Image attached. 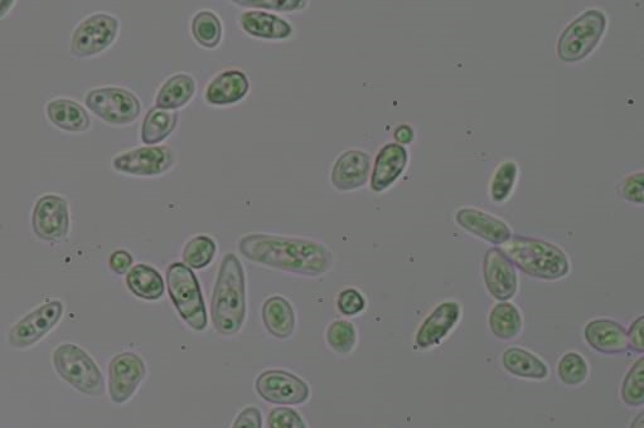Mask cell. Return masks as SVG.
I'll list each match as a JSON object with an SVG mask.
<instances>
[{
	"mask_svg": "<svg viewBox=\"0 0 644 428\" xmlns=\"http://www.w3.org/2000/svg\"><path fill=\"white\" fill-rule=\"evenodd\" d=\"M239 250L255 264L295 275L321 276L333 265L332 252L326 246L305 238L251 233L241 238Z\"/></svg>",
	"mask_w": 644,
	"mask_h": 428,
	"instance_id": "6da1fadb",
	"label": "cell"
},
{
	"mask_svg": "<svg viewBox=\"0 0 644 428\" xmlns=\"http://www.w3.org/2000/svg\"><path fill=\"white\" fill-rule=\"evenodd\" d=\"M213 327L221 335L240 332L246 318V281L241 261L234 254L224 257L211 300Z\"/></svg>",
	"mask_w": 644,
	"mask_h": 428,
	"instance_id": "7a4b0ae2",
	"label": "cell"
},
{
	"mask_svg": "<svg viewBox=\"0 0 644 428\" xmlns=\"http://www.w3.org/2000/svg\"><path fill=\"white\" fill-rule=\"evenodd\" d=\"M500 250L513 266L535 279L558 281L570 272V261L560 247L539 238L515 236Z\"/></svg>",
	"mask_w": 644,
	"mask_h": 428,
	"instance_id": "3957f363",
	"label": "cell"
},
{
	"mask_svg": "<svg viewBox=\"0 0 644 428\" xmlns=\"http://www.w3.org/2000/svg\"><path fill=\"white\" fill-rule=\"evenodd\" d=\"M168 293L181 318L196 332L207 328V311L200 282L190 267L174 262L167 270Z\"/></svg>",
	"mask_w": 644,
	"mask_h": 428,
	"instance_id": "277c9868",
	"label": "cell"
},
{
	"mask_svg": "<svg viewBox=\"0 0 644 428\" xmlns=\"http://www.w3.org/2000/svg\"><path fill=\"white\" fill-rule=\"evenodd\" d=\"M53 366L58 376L84 395H104L103 373L94 359L77 345H60L53 353Z\"/></svg>",
	"mask_w": 644,
	"mask_h": 428,
	"instance_id": "5b68a950",
	"label": "cell"
},
{
	"mask_svg": "<svg viewBox=\"0 0 644 428\" xmlns=\"http://www.w3.org/2000/svg\"><path fill=\"white\" fill-rule=\"evenodd\" d=\"M607 23V17L598 9L581 14L561 33L558 42L560 60L573 63L587 58L602 40Z\"/></svg>",
	"mask_w": 644,
	"mask_h": 428,
	"instance_id": "8992f818",
	"label": "cell"
},
{
	"mask_svg": "<svg viewBox=\"0 0 644 428\" xmlns=\"http://www.w3.org/2000/svg\"><path fill=\"white\" fill-rule=\"evenodd\" d=\"M85 105L92 114L111 125L132 124L142 113L138 97L120 87H101L87 92Z\"/></svg>",
	"mask_w": 644,
	"mask_h": 428,
	"instance_id": "52a82bcc",
	"label": "cell"
},
{
	"mask_svg": "<svg viewBox=\"0 0 644 428\" xmlns=\"http://www.w3.org/2000/svg\"><path fill=\"white\" fill-rule=\"evenodd\" d=\"M119 21L110 14H92L77 24L71 37V52L76 57H94L113 45L119 33Z\"/></svg>",
	"mask_w": 644,
	"mask_h": 428,
	"instance_id": "ba28073f",
	"label": "cell"
},
{
	"mask_svg": "<svg viewBox=\"0 0 644 428\" xmlns=\"http://www.w3.org/2000/svg\"><path fill=\"white\" fill-rule=\"evenodd\" d=\"M255 389L264 401L274 405H303L311 396V389L303 379L280 369L261 373L256 378Z\"/></svg>",
	"mask_w": 644,
	"mask_h": 428,
	"instance_id": "9c48e42d",
	"label": "cell"
},
{
	"mask_svg": "<svg viewBox=\"0 0 644 428\" xmlns=\"http://www.w3.org/2000/svg\"><path fill=\"white\" fill-rule=\"evenodd\" d=\"M32 227L36 236L47 242L65 240L70 232L69 203L56 194H46L35 204Z\"/></svg>",
	"mask_w": 644,
	"mask_h": 428,
	"instance_id": "30bf717a",
	"label": "cell"
},
{
	"mask_svg": "<svg viewBox=\"0 0 644 428\" xmlns=\"http://www.w3.org/2000/svg\"><path fill=\"white\" fill-rule=\"evenodd\" d=\"M147 374L143 359L135 353L116 355L109 366V395L116 405H123L135 395Z\"/></svg>",
	"mask_w": 644,
	"mask_h": 428,
	"instance_id": "8fae6325",
	"label": "cell"
},
{
	"mask_svg": "<svg viewBox=\"0 0 644 428\" xmlns=\"http://www.w3.org/2000/svg\"><path fill=\"white\" fill-rule=\"evenodd\" d=\"M64 314L61 301H51L32 311L26 318L18 321L8 335V342L14 348H28L51 332Z\"/></svg>",
	"mask_w": 644,
	"mask_h": 428,
	"instance_id": "7c38bea8",
	"label": "cell"
},
{
	"mask_svg": "<svg viewBox=\"0 0 644 428\" xmlns=\"http://www.w3.org/2000/svg\"><path fill=\"white\" fill-rule=\"evenodd\" d=\"M174 159V153L167 147H144L116 155L113 168L137 177H156L171 169Z\"/></svg>",
	"mask_w": 644,
	"mask_h": 428,
	"instance_id": "4fadbf2b",
	"label": "cell"
},
{
	"mask_svg": "<svg viewBox=\"0 0 644 428\" xmlns=\"http://www.w3.org/2000/svg\"><path fill=\"white\" fill-rule=\"evenodd\" d=\"M460 318H462V306L458 301H443L420 324L415 335L416 347L420 350L439 347L457 328Z\"/></svg>",
	"mask_w": 644,
	"mask_h": 428,
	"instance_id": "5bb4252c",
	"label": "cell"
},
{
	"mask_svg": "<svg viewBox=\"0 0 644 428\" xmlns=\"http://www.w3.org/2000/svg\"><path fill=\"white\" fill-rule=\"evenodd\" d=\"M484 284L488 293L498 301H510L518 293L515 266L502 254L500 248H489L483 261Z\"/></svg>",
	"mask_w": 644,
	"mask_h": 428,
	"instance_id": "9a60e30c",
	"label": "cell"
},
{
	"mask_svg": "<svg viewBox=\"0 0 644 428\" xmlns=\"http://www.w3.org/2000/svg\"><path fill=\"white\" fill-rule=\"evenodd\" d=\"M584 339L600 354L621 355L629 352L627 330L619 321L609 318L590 320L584 328Z\"/></svg>",
	"mask_w": 644,
	"mask_h": 428,
	"instance_id": "2e32d148",
	"label": "cell"
},
{
	"mask_svg": "<svg viewBox=\"0 0 644 428\" xmlns=\"http://www.w3.org/2000/svg\"><path fill=\"white\" fill-rule=\"evenodd\" d=\"M455 221L464 231L492 245H503L513 237L511 228L505 221L476 208L459 209L455 214Z\"/></svg>",
	"mask_w": 644,
	"mask_h": 428,
	"instance_id": "e0dca14e",
	"label": "cell"
},
{
	"mask_svg": "<svg viewBox=\"0 0 644 428\" xmlns=\"http://www.w3.org/2000/svg\"><path fill=\"white\" fill-rule=\"evenodd\" d=\"M371 157L361 150H348L333 165L331 181L338 191L348 192L365 186L370 174Z\"/></svg>",
	"mask_w": 644,
	"mask_h": 428,
	"instance_id": "ac0fdd59",
	"label": "cell"
},
{
	"mask_svg": "<svg viewBox=\"0 0 644 428\" xmlns=\"http://www.w3.org/2000/svg\"><path fill=\"white\" fill-rule=\"evenodd\" d=\"M408 150L400 144L385 145L377 155L371 188L374 192H384L391 187L408 165Z\"/></svg>",
	"mask_w": 644,
	"mask_h": 428,
	"instance_id": "d6986e66",
	"label": "cell"
},
{
	"mask_svg": "<svg viewBox=\"0 0 644 428\" xmlns=\"http://www.w3.org/2000/svg\"><path fill=\"white\" fill-rule=\"evenodd\" d=\"M250 90L248 76L241 71H226L215 77L207 86L206 100L211 105L236 104L244 99Z\"/></svg>",
	"mask_w": 644,
	"mask_h": 428,
	"instance_id": "ffe728a7",
	"label": "cell"
},
{
	"mask_svg": "<svg viewBox=\"0 0 644 428\" xmlns=\"http://www.w3.org/2000/svg\"><path fill=\"white\" fill-rule=\"evenodd\" d=\"M502 366L513 377L545 381L550 376V369L539 355L525 348L511 347L502 353Z\"/></svg>",
	"mask_w": 644,
	"mask_h": 428,
	"instance_id": "44dd1931",
	"label": "cell"
},
{
	"mask_svg": "<svg viewBox=\"0 0 644 428\" xmlns=\"http://www.w3.org/2000/svg\"><path fill=\"white\" fill-rule=\"evenodd\" d=\"M46 115L56 128L70 133H84L91 126L85 107L74 100L55 99L47 102Z\"/></svg>",
	"mask_w": 644,
	"mask_h": 428,
	"instance_id": "7402d4cb",
	"label": "cell"
},
{
	"mask_svg": "<svg viewBox=\"0 0 644 428\" xmlns=\"http://www.w3.org/2000/svg\"><path fill=\"white\" fill-rule=\"evenodd\" d=\"M241 27L250 36L263 40H287L292 36L293 28L284 19L259 11L242 14Z\"/></svg>",
	"mask_w": 644,
	"mask_h": 428,
	"instance_id": "603a6c76",
	"label": "cell"
},
{
	"mask_svg": "<svg viewBox=\"0 0 644 428\" xmlns=\"http://www.w3.org/2000/svg\"><path fill=\"white\" fill-rule=\"evenodd\" d=\"M263 321L266 330L276 339L292 337L297 323L293 306L282 296H271L265 301Z\"/></svg>",
	"mask_w": 644,
	"mask_h": 428,
	"instance_id": "cb8c5ba5",
	"label": "cell"
},
{
	"mask_svg": "<svg viewBox=\"0 0 644 428\" xmlns=\"http://www.w3.org/2000/svg\"><path fill=\"white\" fill-rule=\"evenodd\" d=\"M488 327L496 338L508 342L520 337L524 329V319L515 304L500 301L489 311Z\"/></svg>",
	"mask_w": 644,
	"mask_h": 428,
	"instance_id": "d4e9b609",
	"label": "cell"
},
{
	"mask_svg": "<svg viewBox=\"0 0 644 428\" xmlns=\"http://www.w3.org/2000/svg\"><path fill=\"white\" fill-rule=\"evenodd\" d=\"M127 286L137 298L147 301L161 299L166 291L162 275L154 267L145 264H139L129 270Z\"/></svg>",
	"mask_w": 644,
	"mask_h": 428,
	"instance_id": "484cf974",
	"label": "cell"
},
{
	"mask_svg": "<svg viewBox=\"0 0 644 428\" xmlns=\"http://www.w3.org/2000/svg\"><path fill=\"white\" fill-rule=\"evenodd\" d=\"M196 91V82L186 74L174 75L164 82L159 90L156 107L163 110H178L191 101Z\"/></svg>",
	"mask_w": 644,
	"mask_h": 428,
	"instance_id": "4316f807",
	"label": "cell"
},
{
	"mask_svg": "<svg viewBox=\"0 0 644 428\" xmlns=\"http://www.w3.org/2000/svg\"><path fill=\"white\" fill-rule=\"evenodd\" d=\"M178 115L174 111L153 107L145 116L142 125V141L145 145H157L166 140L176 129Z\"/></svg>",
	"mask_w": 644,
	"mask_h": 428,
	"instance_id": "83f0119b",
	"label": "cell"
},
{
	"mask_svg": "<svg viewBox=\"0 0 644 428\" xmlns=\"http://www.w3.org/2000/svg\"><path fill=\"white\" fill-rule=\"evenodd\" d=\"M192 34L197 43L205 48H216L220 45L222 26L220 18L215 13L198 12L192 19Z\"/></svg>",
	"mask_w": 644,
	"mask_h": 428,
	"instance_id": "f1b7e54d",
	"label": "cell"
},
{
	"mask_svg": "<svg viewBox=\"0 0 644 428\" xmlns=\"http://www.w3.org/2000/svg\"><path fill=\"white\" fill-rule=\"evenodd\" d=\"M590 368L587 359L578 352L561 355L558 362V377L569 387H578L587 382Z\"/></svg>",
	"mask_w": 644,
	"mask_h": 428,
	"instance_id": "f546056e",
	"label": "cell"
},
{
	"mask_svg": "<svg viewBox=\"0 0 644 428\" xmlns=\"http://www.w3.org/2000/svg\"><path fill=\"white\" fill-rule=\"evenodd\" d=\"M217 246L215 241L208 236L193 237L183 248L184 265L190 269L202 270L211 264L215 257Z\"/></svg>",
	"mask_w": 644,
	"mask_h": 428,
	"instance_id": "4dcf8cb0",
	"label": "cell"
},
{
	"mask_svg": "<svg viewBox=\"0 0 644 428\" xmlns=\"http://www.w3.org/2000/svg\"><path fill=\"white\" fill-rule=\"evenodd\" d=\"M621 398L629 407H641L644 403V358L641 357L629 368L621 387Z\"/></svg>",
	"mask_w": 644,
	"mask_h": 428,
	"instance_id": "1f68e13d",
	"label": "cell"
},
{
	"mask_svg": "<svg viewBox=\"0 0 644 428\" xmlns=\"http://www.w3.org/2000/svg\"><path fill=\"white\" fill-rule=\"evenodd\" d=\"M326 339L334 352L342 355L350 354L357 343L355 325L347 320L333 321L327 329Z\"/></svg>",
	"mask_w": 644,
	"mask_h": 428,
	"instance_id": "d6a6232c",
	"label": "cell"
},
{
	"mask_svg": "<svg viewBox=\"0 0 644 428\" xmlns=\"http://www.w3.org/2000/svg\"><path fill=\"white\" fill-rule=\"evenodd\" d=\"M518 175V167L515 162H505L497 168L493 175L489 194L493 202L502 203L511 196L515 187Z\"/></svg>",
	"mask_w": 644,
	"mask_h": 428,
	"instance_id": "836d02e7",
	"label": "cell"
},
{
	"mask_svg": "<svg viewBox=\"0 0 644 428\" xmlns=\"http://www.w3.org/2000/svg\"><path fill=\"white\" fill-rule=\"evenodd\" d=\"M269 428H308L297 411L288 407H276L268 416Z\"/></svg>",
	"mask_w": 644,
	"mask_h": 428,
	"instance_id": "e575fe53",
	"label": "cell"
},
{
	"mask_svg": "<svg viewBox=\"0 0 644 428\" xmlns=\"http://www.w3.org/2000/svg\"><path fill=\"white\" fill-rule=\"evenodd\" d=\"M234 3L241 7L264 8L280 12L300 11L308 6V2H300V0H283V2H278V0H235Z\"/></svg>",
	"mask_w": 644,
	"mask_h": 428,
	"instance_id": "d590c367",
	"label": "cell"
},
{
	"mask_svg": "<svg viewBox=\"0 0 644 428\" xmlns=\"http://www.w3.org/2000/svg\"><path fill=\"white\" fill-rule=\"evenodd\" d=\"M338 310L346 316L361 314L366 308V300L360 291L356 289L343 290L337 299Z\"/></svg>",
	"mask_w": 644,
	"mask_h": 428,
	"instance_id": "8d00e7d4",
	"label": "cell"
},
{
	"mask_svg": "<svg viewBox=\"0 0 644 428\" xmlns=\"http://www.w3.org/2000/svg\"><path fill=\"white\" fill-rule=\"evenodd\" d=\"M622 196L627 201L643 204V173H634L624 181Z\"/></svg>",
	"mask_w": 644,
	"mask_h": 428,
	"instance_id": "74e56055",
	"label": "cell"
},
{
	"mask_svg": "<svg viewBox=\"0 0 644 428\" xmlns=\"http://www.w3.org/2000/svg\"><path fill=\"white\" fill-rule=\"evenodd\" d=\"M629 349L638 354L644 353V318L639 316L632 321L631 327L627 330Z\"/></svg>",
	"mask_w": 644,
	"mask_h": 428,
	"instance_id": "f35d334b",
	"label": "cell"
},
{
	"mask_svg": "<svg viewBox=\"0 0 644 428\" xmlns=\"http://www.w3.org/2000/svg\"><path fill=\"white\" fill-rule=\"evenodd\" d=\"M232 428H263V416L259 408L248 407L242 410Z\"/></svg>",
	"mask_w": 644,
	"mask_h": 428,
	"instance_id": "ab89813d",
	"label": "cell"
},
{
	"mask_svg": "<svg viewBox=\"0 0 644 428\" xmlns=\"http://www.w3.org/2000/svg\"><path fill=\"white\" fill-rule=\"evenodd\" d=\"M109 266L111 271H114L115 274L124 275L132 269L133 266V256L129 254L128 251L118 250L111 254L109 259Z\"/></svg>",
	"mask_w": 644,
	"mask_h": 428,
	"instance_id": "60d3db41",
	"label": "cell"
},
{
	"mask_svg": "<svg viewBox=\"0 0 644 428\" xmlns=\"http://www.w3.org/2000/svg\"><path fill=\"white\" fill-rule=\"evenodd\" d=\"M394 135L397 143H400V145L410 144L414 140V130L409 125H400L395 130Z\"/></svg>",
	"mask_w": 644,
	"mask_h": 428,
	"instance_id": "b9f144b4",
	"label": "cell"
},
{
	"mask_svg": "<svg viewBox=\"0 0 644 428\" xmlns=\"http://www.w3.org/2000/svg\"><path fill=\"white\" fill-rule=\"evenodd\" d=\"M14 6H16L14 0H0V18L6 17Z\"/></svg>",
	"mask_w": 644,
	"mask_h": 428,
	"instance_id": "7bdbcfd3",
	"label": "cell"
},
{
	"mask_svg": "<svg viewBox=\"0 0 644 428\" xmlns=\"http://www.w3.org/2000/svg\"><path fill=\"white\" fill-rule=\"evenodd\" d=\"M629 428H644V415L639 413V415L634 418L631 427Z\"/></svg>",
	"mask_w": 644,
	"mask_h": 428,
	"instance_id": "ee69618b",
	"label": "cell"
}]
</instances>
